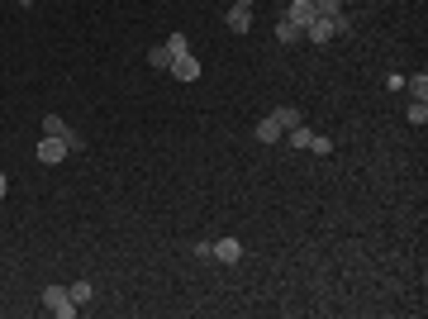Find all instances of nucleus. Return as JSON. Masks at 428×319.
I'll return each instance as SVG.
<instances>
[{"label":"nucleus","instance_id":"4468645a","mask_svg":"<svg viewBox=\"0 0 428 319\" xmlns=\"http://www.w3.org/2000/svg\"><path fill=\"white\" fill-rule=\"evenodd\" d=\"M148 62H153V67H162V72H167V67H171V48H167V43H158V48L148 53Z\"/></svg>","mask_w":428,"mask_h":319},{"label":"nucleus","instance_id":"a211bd4d","mask_svg":"<svg viewBox=\"0 0 428 319\" xmlns=\"http://www.w3.org/2000/svg\"><path fill=\"white\" fill-rule=\"evenodd\" d=\"M309 153H319V158H323V153H333V143H328V138H319V133H314V138H309Z\"/></svg>","mask_w":428,"mask_h":319},{"label":"nucleus","instance_id":"ddd939ff","mask_svg":"<svg viewBox=\"0 0 428 319\" xmlns=\"http://www.w3.org/2000/svg\"><path fill=\"white\" fill-rule=\"evenodd\" d=\"M286 138H291V148H300V153H309V138H314V133L295 124V129H286Z\"/></svg>","mask_w":428,"mask_h":319},{"label":"nucleus","instance_id":"412c9836","mask_svg":"<svg viewBox=\"0 0 428 319\" xmlns=\"http://www.w3.org/2000/svg\"><path fill=\"white\" fill-rule=\"evenodd\" d=\"M234 5H243V10H252V0H234Z\"/></svg>","mask_w":428,"mask_h":319},{"label":"nucleus","instance_id":"9d476101","mask_svg":"<svg viewBox=\"0 0 428 319\" xmlns=\"http://www.w3.org/2000/svg\"><path fill=\"white\" fill-rule=\"evenodd\" d=\"M404 91L414 96V101H428V77L419 72V77H404Z\"/></svg>","mask_w":428,"mask_h":319},{"label":"nucleus","instance_id":"aec40b11","mask_svg":"<svg viewBox=\"0 0 428 319\" xmlns=\"http://www.w3.org/2000/svg\"><path fill=\"white\" fill-rule=\"evenodd\" d=\"M5 191H10V186H5V172H0V200H5Z\"/></svg>","mask_w":428,"mask_h":319},{"label":"nucleus","instance_id":"2eb2a0df","mask_svg":"<svg viewBox=\"0 0 428 319\" xmlns=\"http://www.w3.org/2000/svg\"><path fill=\"white\" fill-rule=\"evenodd\" d=\"M67 295H72V305H86V300H91V281H72Z\"/></svg>","mask_w":428,"mask_h":319},{"label":"nucleus","instance_id":"f3484780","mask_svg":"<svg viewBox=\"0 0 428 319\" xmlns=\"http://www.w3.org/2000/svg\"><path fill=\"white\" fill-rule=\"evenodd\" d=\"M167 48H171V57L186 53V34H167Z\"/></svg>","mask_w":428,"mask_h":319},{"label":"nucleus","instance_id":"7ed1b4c3","mask_svg":"<svg viewBox=\"0 0 428 319\" xmlns=\"http://www.w3.org/2000/svg\"><path fill=\"white\" fill-rule=\"evenodd\" d=\"M67 153H72V148H67L62 138H53V133H43V143H38V162H43V167H57V162L67 158Z\"/></svg>","mask_w":428,"mask_h":319},{"label":"nucleus","instance_id":"6ab92c4d","mask_svg":"<svg viewBox=\"0 0 428 319\" xmlns=\"http://www.w3.org/2000/svg\"><path fill=\"white\" fill-rule=\"evenodd\" d=\"M190 253H195V258H214V243H210V239H200L195 248H190Z\"/></svg>","mask_w":428,"mask_h":319},{"label":"nucleus","instance_id":"423d86ee","mask_svg":"<svg viewBox=\"0 0 428 319\" xmlns=\"http://www.w3.org/2000/svg\"><path fill=\"white\" fill-rule=\"evenodd\" d=\"M281 138H286V129H281V124L267 114V119L257 124V143H267V148H271V143H281Z\"/></svg>","mask_w":428,"mask_h":319},{"label":"nucleus","instance_id":"4be33fe9","mask_svg":"<svg viewBox=\"0 0 428 319\" xmlns=\"http://www.w3.org/2000/svg\"><path fill=\"white\" fill-rule=\"evenodd\" d=\"M20 5H33V0H20Z\"/></svg>","mask_w":428,"mask_h":319},{"label":"nucleus","instance_id":"f03ea898","mask_svg":"<svg viewBox=\"0 0 428 319\" xmlns=\"http://www.w3.org/2000/svg\"><path fill=\"white\" fill-rule=\"evenodd\" d=\"M43 133H53V138H62L72 153H81V133L77 129H67V119L62 114H43Z\"/></svg>","mask_w":428,"mask_h":319},{"label":"nucleus","instance_id":"6e6552de","mask_svg":"<svg viewBox=\"0 0 428 319\" xmlns=\"http://www.w3.org/2000/svg\"><path fill=\"white\" fill-rule=\"evenodd\" d=\"M229 29H234V34H247V29H252V10H243V5H229Z\"/></svg>","mask_w":428,"mask_h":319},{"label":"nucleus","instance_id":"f8f14e48","mask_svg":"<svg viewBox=\"0 0 428 319\" xmlns=\"http://www.w3.org/2000/svg\"><path fill=\"white\" fill-rule=\"evenodd\" d=\"M404 119H409V124H419V129H424V124H428V101H414V105L404 110Z\"/></svg>","mask_w":428,"mask_h":319},{"label":"nucleus","instance_id":"1a4fd4ad","mask_svg":"<svg viewBox=\"0 0 428 319\" xmlns=\"http://www.w3.org/2000/svg\"><path fill=\"white\" fill-rule=\"evenodd\" d=\"M276 38H281V43H300V38H305V29L291 24V20H281V24H276Z\"/></svg>","mask_w":428,"mask_h":319},{"label":"nucleus","instance_id":"f257e3e1","mask_svg":"<svg viewBox=\"0 0 428 319\" xmlns=\"http://www.w3.org/2000/svg\"><path fill=\"white\" fill-rule=\"evenodd\" d=\"M43 310L57 315V319H72V315H77V305H72L67 286H48V291H43Z\"/></svg>","mask_w":428,"mask_h":319},{"label":"nucleus","instance_id":"0eeeda50","mask_svg":"<svg viewBox=\"0 0 428 319\" xmlns=\"http://www.w3.org/2000/svg\"><path fill=\"white\" fill-rule=\"evenodd\" d=\"M214 258H219V262H238V258H243V243L238 239H219V243H214Z\"/></svg>","mask_w":428,"mask_h":319},{"label":"nucleus","instance_id":"39448f33","mask_svg":"<svg viewBox=\"0 0 428 319\" xmlns=\"http://www.w3.org/2000/svg\"><path fill=\"white\" fill-rule=\"evenodd\" d=\"M314 15H319V10H314V0H291V10H286V20H291V24H309V20H314Z\"/></svg>","mask_w":428,"mask_h":319},{"label":"nucleus","instance_id":"dca6fc26","mask_svg":"<svg viewBox=\"0 0 428 319\" xmlns=\"http://www.w3.org/2000/svg\"><path fill=\"white\" fill-rule=\"evenodd\" d=\"M314 10H319L323 20H338V15H343V0H314Z\"/></svg>","mask_w":428,"mask_h":319},{"label":"nucleus","instance_id":"20e7f679","mask_svg":"<svg viewBox=\"0 0 428 319\" xmlns=\"http://www.w3.org/2000/svg\"><path fill=\"white\" fill-rule=\"evenodd\" d=\"M167 72H171L176 81H195V77H200V62H195V57H190V48H186V53L171 57V67H167Z\"/></svg>","mask_w":428,"mask_h":319},{"label":"nucleus","instance_id":"9b49d317","mask_svg":"<svg viewBox=\"0 0 428 319\" xmlns=\"http://www.w3.org/2000/svg\"><path fill=\"white\" fill-rule=\"evenodd\" d=\"M271 119H276L281 129H295V124H300V110H295V105H281L276 114H271Z\"/></svg>","mask_w":428,"mask_h":319}]
</instances>
